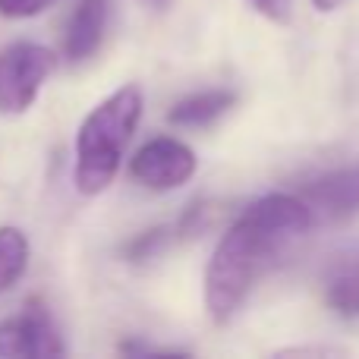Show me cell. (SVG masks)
<instances>
[{"label": "cell", "mask_w": 359, "mask_h": 359, "mask_svg": "<svg viewBox=\"0 0 359 359\" xmlns=\"http://www.w3.org/2000/svg\"><path fill=\"white\" fill-rule=\"evenodd\" d=\"M312 227L316 217L299 196L268 192L246 205V211L227 227L205 265L202 293L211 322L230 325L262 274Z\"/></svg>", "instance_id": "6da1fadb"}, {"label": "cell", "mask_w": 359, "mask_h": 359, "mask_svg": "<svg viewBox=\"0 0 359 359\" xmlns=\"http://www.w3.org/2000/svg\"><path fill=\"white\" fill-rule=\"evenodd\" d=\"M142 88L136 82L120 86L107 95L98 107H92L76 133V189L82 196H101L114 183L123 161L126 149L133 142L139 120H142Z\"/></svg>", "instance_id": "7a4b0ae2"}, {"label": "cell", "mask_w": 359, "mask_h": 359, "mask_svg": "<svg viewBox=\"0 0 359 359\" xmlns=\"http://www.w3.org/2000/svg\"><path fill=\"white\" fill-rule=\"evenodd\" d=\"M54 67V50L35 41H19L0 50V114L29 111Z\"/></svg>", "instance_id": "3957f363"}, {"label": "cell", "mask_w": 359, "mask_h": 359, "mask_svg": "<svg viewBox=\"0 0 359 359\" xmlns=\"http://www.w3.org/2000/svg\"><path fill=\"white\" fill-rule=\"evenodd\" d=\"M198 170L196 151L174 136H155L133 155L130 177L151 192H174Z\"/></svg>", "instance_id": "277c9868"}, {"label": "cell", "mask_w": 359, "mask_h": 359, "mask_svg": "<svg viewBox=\"0 0 359 359\" xmlns=\"http://www.w3.org/2000/svg\"><path fill=\"white\" fill-rule=\"evenodd\" d=\"M67 347L60 341L54 318L44 306L32 303L16 316L0 318V356L19 359V356H63Z\"/></svg>", "instance_id": "5b68a950"}, {"label": "cell", "mask_w": 359, "mask_h": 359, "mask_svg": "<svg viewBox=\"0 0 359 359\" xmlns=\"http://www.w3.org/2000/svg\"><path fill=\"white\" fill-rule=\"evenodd\" d=\"M316 224H341L359 215V164L331 170L299 192Z\"/></svg>", "instance_id": "8992f818"}, {"label": "cell", "mask_w": 359, "mask_h": 359, "mask_svg": "<svg viewBox=\"0 0 359 359\" xmlns=\"http://www.w3.org/2000/svg\"><path fill=\"white\" fill-rule=\"evenodd\" d=\"M107 0H79L69 16L67 35H63V57L69 63H86L104 41L107 29Z\"/></svg>", "instance_id": "52a82bcc"}, {"label": "cell", "mask_w": 359, "mask_h": 359, "mask_svg": "<svg viewBox=\"0 0 359 359\" xmlns=\"http://www.w3.org/2000/svg\"><path fill=\"white\" fill-rule=\"evenodd\" d=\"M236 104V92L233 88H205V92L186 95L170 107L168 120L174 126H186V130H196V126H211L215 120H221L230 107Z\"/></svg>", "instance_id": "ba28073f"}, {"label": "cell", "mask_w": 359, "mask_h": 359, "mask_svg": "<svg viewBox=\"0 0 359 359\" xmlns=\"http://www.w3.org/2000/svg\"><path fill=\"white\" fill-rule=\"evenodd\" d=\"M325 299L344 318H359V255H344L325 274Z\"/></svg>", "instance_id": "9c48e42d"}, {"label": "cell", "mask_w": 359, "mask_h": 359, "mask_svg": "<svg viewBox=\"0 0 359 359\" xmlns=\"http://www.w3.org/2000/svg\"><path fill=\"white\" fill-rule=\"evenodd\" d=\"M29 268V240L19 227H0V297L19 284Z\"/></svg>", "instance_id": "30bf717a"}, {"label": "cell", "mask_w": 359, "mask_h": 359, "mask_svg": "<svg viewBox=\"0 0 359 359\" xmlns=\"http://www.w3.org/2000/svg\"><path fill=\"white\" fill-rule=\"evenodd\" d=\"M54 0H0V16L6 19H29L44 13Z\"/></svg>", "instance_id": "8fae6325"}, {"label": "cell", "mask_w": 359, "mask_h": 359, "mask_svg": "<svg viewBox=\"0 0 359 359\" xmlns=\"http://www.w3.org/2000/svg\"><path fill=\"white\" fill-rule=\"evenodd\" d=\"M249 4L274 25H287L293 19V0H249Z\"/></svg>", "instance_id": "7c38bea8"}, {"label": "cell", "mask_w": 359, "mask_h": 359, "mask_svg": "<svg viewBox=\"0 0 359 359\" xmlns=\"http://www.w3.org/2000/svg\"><path fill=\"white\" fill-rule=\"evenodd\" d=\"M344 4H347V0H312V6H316L318 13H334V10H341Z\"/></svg>", "instance_id": "4fadbf2b"}, {"label": "cell", "mask_w": 359, "mask_h": 359, "mask_svg": "<svg viewBox=\"0 0 359 359\" xmlns=\"http://www.w3.org/2000/svg\"><path fill=\"white\" fill-rule=\"evenodd\" d=\"M149 4L155 6V10H168V6H170V0H149Z\"/></svg>", "instance_id": "5bb4252c"}]
</instances>
